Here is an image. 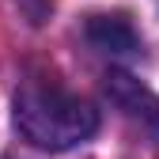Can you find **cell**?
Listing matches in <instances>:
<instances>
[{"instance_id":"3","label":"cell","mask_w":159,"mask_h":159,"mask_svg":"<svg viewBox=\"0 0 159 159\" xmlns=\"http://www.w3.org/2000/svg\"><path fill=\"white\" fill-rule=\"evenodd\" d=\"M87 42L98 53H136L140 49V34L121 11H110V15L87 19Z\"/></svg>"},{"instance_id":"2","label":"cell","mask_w":159,"mask_h":159,"mask_svg":"<svg viewBox=\"0 0 159 159\" xmlns=\"http://www.w3.org/2000/svg\"><path fill=\"white\" fill-rule=\"evenodd\" d=\"M106 98L159 144V95L155 91H148L129 72H106Z\"/></svg>"},{"instance_id":"1","label":"cell","mask_w":159,"mask_h":159,"mask_svg":"<svg viewBox=\"0 0 159 159\" xmlns=\"http://www.w3.org/2000/svg\"><path fill=\"white\" fill-rule=\"evenodd\" d=\"M15 129L30 148L68 152L98 129V110L53 80H27L15 91Z\"/></svg>"},{"instance_id":"4","label":"cell","mask_w":159,"mask_h":159,"mask_svg":"<svg viewBox=\"0 0 159 159\" xmlns=\"http://www.w3.org/2000/svg\"><path fill=\"white\" fill-rule=\"evenodd\" d=\"M15 4L27 15V23H34V27H42L49 19V11H53V0H15Z\"/></svg>"}]
</instances>
